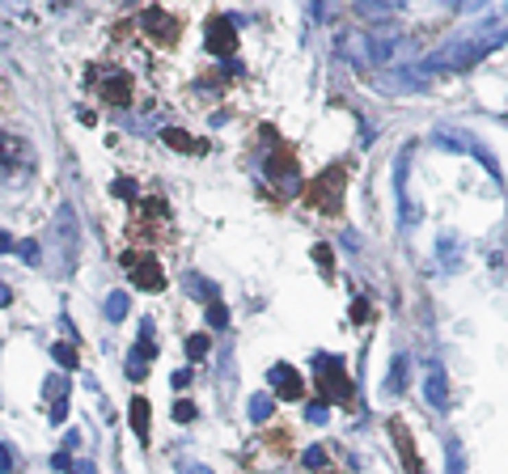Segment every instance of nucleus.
Returning a JSON list of instances; mask_svg holds the SVG:
<instances>
[{
	"label": "nucleus",
	"mask_w": 508,
	"mask_h": 474,
	"mask_svg": "<svg viewBox=\"0 0 508 474\" xmlns=\"http://www.w3.org/2000/svg\"><path fill=\"white\" fill-rule=\"evenodd\" d=\"M174 419H178V423H186V419H195V407H191V403H178V407H174Z\"/></svg>",
	"instance_id": "393cba45"
},
{
	"label": "nucleus",
	"mask_w": 508,
	"mask_h": 474,
	"mask_svg": "<svg viewBox=\"0 0 508 474\" xmlns=\"http://www.w3.org/2000/svg\"><path fill=\"white\" fill-rule=\"evenodd\" d=\"M5 305H13V292H9V284H0V309Z\"/></svg>",
	"instance_id": "c756f323"
},
{
	"label": "nucleus",
	"mask_w": 508,
	"mask_h": 474,
	"mask_svg": "<svg viewBox=\"0 0 508 474\" xmlns=\"http://www.w3.org/2000/svg\"><path fill=\"white\" fill-rule=\"evenodd\" d=\"M123 267H128V276H132L136 288H144V292H161L165 288V271H161V263L153 254L123 250Z\"/></svg>",
	"instance_id": "f03ea898"
},
{
	"label": "nucleus",
	"mask_w": 508,
	"mask_h": 474,
	"mask_svg": "<svg viewBox=\"0 0 508 474\" xmlns=\"http://www.w3.org/2000/svg\"><path fill=\"white\" fill-rule=\"evenodd\" d=\"M208 51L212 56H233L237 51V34H233L229 17H212L208 21Z\"/></svg>",
	"instance_id": "39448f33"
},
{
	"label": "nucleus",
	"mask_w": 508,
	"mask_h": 474,
	"mask_svg": "<svg viewBox=\"0 0 508 474\" xmlns=\"http://www.w3.org/2000/svg\"><path fill=\"white\" fill-rule=\"evenodd\" d=\"M424 394H428V403L437 411H449V377H445V368H428L424 372Z\"/></svg>",
	"instance_id": "1a4fd4ad"
},
{
	"label": "nucleus",
	"mask_w": 508,
	"mask_h": 474,
	"mask_svg": "<svg viewBox=\"0 0 508 474\" xmlns=\"http://www.w3.org/2000/svg\"><path fill=\"white\" fill-rule=\"evenodd\" d=\"M161 140L169 144V148H178V153H204V140H191L186 132H178V128H165L161 132Z\"/></svg>",
	"instance_id": "f8f14e48"
},
{
	"label": "nucleus",
	"mask_w": 508,
	"mask_h": 474,
	"mask_svg": "<svg viewBox=\"0 0 508 474\" xmlns=\"http://www.w3.org/2000/svg\"><path fill=\"white\" fill-rule=\"evenodd\" d=\"M390 432H394V445H398V453H402V466H407V474H424V466H420V453H415V436H411V428L402 419H394L390 423Z\"/></svg>",
	"instance_id": "423d86ee"
},
{
	"label": "nucleus",
	"mask_w": 508,
	"mask_h": 474,
	"mask_svg": "<svg viewBox=\"0 0 508 474\" xmlns=\"http://www.w3.org/2000/svg\"><path fill=\"white\" fill-rule=\"evenodd\" d=\"M318 390H322V398L352 403V381H348V368L339 356H318Z\"/></svg>",
	"instance_id": "7ed1b4c3"
},
{
	"label": "nucleus",
	"mask_w": 508,
	"mask_h": 474,
	"mask_svg": "<svg viewBox=\"0 0 508 474\" xmlns=\"http://www.w3.org/2000/svg\"><path fill=\"white\" fill-rule=\"evenodd\" d=\"M208 322H212V327H225V322H229V309H225L221 301H212V305H208Z\"/></svg>",
	"instance_id": "a211bd4d"
},
{
	"label": "nucleus",
	"mask_w": 508,
	"mask_h": 474,
	"mask_svg": "<svg viewBox=\"0 0 508 474\" xmlns=\"http://www.w3.org/2000/svg\"><path fill=\"white\" fill-rule=\"evenodd\" d=\"M208 347H212L208 335H191V339H186V356H191V360H204V356H208Z\"/></svg>",
	"instance_id": "f3484780"
},
{
	"label": "nucleus",
	"mask_w": 508,
	"mask_h": 474,
	"mask_svg": "<svg viewBox=\"0 0 508 474\" xmlns=\"http://www.w3.org/2000/svg\"><path fill=\"white\" fill-rule=\"evenodd\" d=\"M64 415H68V407H64V398H60V403H51V423H64Z\"/></svg>",
	"instance_id": "bb28decb"
},
{
	"label": "nucleus",
	"mask_w": 508,
	"mask_h": 474,
	"mask_svg": "<svg viewBox=\"0 0 508 474\" xmlns=\"http://www.w3.org/2000/svg\"><path fill=\"white\" fill-rule=\"evenodd\" d=\"M98 93H102V102H110V106H128L132 102V77H128V72H110V77L98 85Z\"/></svg>",
	"instance_id": "0eeeda50"
},
{
	"label": "nucleus",
	"mask_w": 508,
	"mask_h": 474,
	"mask_svg": "<svg viewBox=\"0 0 508 474\" xmlns=\"http://www.w3.org/2000/svg\"><path fill=\"white\" fill-rule=\"evenodd\" d=\"M305 466H309V470H322V466H326V453H322V449H309V453H305Z\"/></svg>",
	"instance_id": "4be33fe9"
},
{
	"label": "nucleus",
	"mask_w": 508,
	"mask_h": 474,
	"mask_svg": "<svg viewBox=\"0 0 508 474\" xmlns=\"http://www.w3.org/2000/svg\"><path fill=\"white\" fill-rule=\"evenodd\" d=\"M51 356H56L64 368H77V352H72V347H64V343H60V347H51Z\"/></svg>",
	"instance_id": "6ab92c4d"
},
{
	"label": "nucleus",
	"mask_w": 508,
	"mask_h": 474,
	"mask_svg": "<svg viewBox=\"0 0 508 474\" xmlns=\"http://www.w3.org/2000/svg\"><path fill=\"white\" fill-rule=\"evenodd\" d=\"M343 191H348V165H330V169H322L318 178L305 187V204L313 212L335 216L339 208H343Z\"/></svg>",
	"instance_id": "f257e3e1"
},
{
	"label": "nucleus",
	"mask_w": 508,
	"mask_h": 474,
	"mask_svg": "<svg viewBox=\"0 0 508 474\" xmlns=\"http://www.w3.org/2000/svg\"><path fill=\"white\" fill-rule=\"evenodd\" d=\"M144 368H149V360H140V356H128V377H132V381L149 377V372H144Z\"/></svg>",
	"instance_id": "aec40b11"
},
{
	"label": "nucleus",
	"mask_w": 508,
	"mask_h": 474,
	"mask_svg": "<svg viewBox=\"0 0 508 474\" xmlns=\"http://www.w3.org/2000/svg\"><path fill=\"white\" fill-rule=\"evenodd\" d=\"M271 386H276L280 398H301L305 394V381H301V372L293 364H276L271 368Z\"/></svg>",
	"instance_id": "6e6552de"
},
{
	"label": "nucleus",
	"mask_w": 508,
	"mask_h": 474,
	"mask_svg": "<svg viewBox=\"0 0 508 474\" xmlns=\"http://www.w3.org/2000/svg\"><path fill=\"white\" fill-rule=\"evenodd\" d=\"M267 174H271V178H293V174H297V161H293V153H288L284 144L267 157Z\"/></svg>",
	"instance_id": "9b49d317"
},
{
	"label": "nucleus",
	"mask_w": 508,
	"mask_h": 474,
	"mask_svg": "<svg viewBox=\"0 0 508 474\" xmlns=\"http://www.w3.org/2000/svg\"><path fill=\"white\" fill-rule=\"evenodd\" d=\"M449 474H462V462H457V453L449 458Z\"/></svg>",
	"instance_id": "7c9ffc66"
},
{
	"label": "nucleus",
	"mask_w": 508,
	"mask_h": 474,
	"mask_svg": "<svg viewBox=\"0 0 508 474\" xmlns=\"http://www.w3.org/2000/svg\"><path fill=\"white\" fill-rule=\"evenodd\" d=\"M47 398H56V403L64 398V377H51V381H47Z\"/></svg>",
	"instance_id": "b1692460"
},
{
	"label": "nucleus",
	"mask_w": 508,
	"mask_h": 474,
	"mask_svg": "<svg viewBox=\"0 0 508 474\" xmlns=\"http://www.w3.org/2000/svg\"><path fill=\"white\" fill-rule=\"evenodd\" d=\"M56 224H60V250H64V271H60V276H68V271H72V263H77V216H72V208L64 204L60 212H56Z\"/></svg>",
	"instance_id": "20e7f679"
},
{
	"label": "nucleus",
	"mask_w": 508,
	"mask_h": 474,
	"mask_svg": "<svg viewBox=\"0 0 508 474\" xmlns=\"http://www.w3.org/2000/svg\"><path fill=\"white\" fill-rule=\"evenodd\" d=\"M132 428L136 436H149V398H132Z\"/></svg>",
	"instance_id": "ddd939ff"
},
{
	"label": "nucleus",
	"mask_w": 508,
	"mask_h": 474,
	"mask_svg": "<svg viewBox=\"0 0 508 474\" xmlns=\"http://www.w3.org/2000/svg\"><path fill=\"white\" fill-rule=\"evenodd\" d=\"M21 259H26V263H38V246L26 241V246H21Z\"/></svg>",
	"instance_id": "a878e982"
},
{
	"label": "nucleus",
	"mask_w": 508,
	"mask_h": 474,
	"mask_svg": "<svg viewBox=\"0 0 508 474\" xmlns=\"http://www.w3.org/2000/svg\"><path fill=\"white\" fill-rule=\"evenodd\" d=\"M271 411H276V398H271V394H258V398H250V419H258V423H263V419H267Z\"/></svg>",
	"instance_id": "2eb2a0df"
},
{
	"label": "nucleus",
	"mask_w": 508,
	"mask_h": 474,
	"mask_svg": "<svg viewBox=\"0 0 508 474\" xmlns=\"http://www.w3.org/2000/svg\"><path fill=\"white\" fill-rule=\"evenodd\" d=\"M186 474H208V470H204V466H191V470H186Z\"/></svg>",
	"instance_id": "2f4dec72"
},
{
	"label": "nucleus",
	"mask_w": 508,
	"mask_h": 474,
	"mask_svg": "<svg viewBox=\"0 0 508 474\" xmlns=\"http://www.w3.org/2000/svg\"><path fill=\"white\" fill-rule=\"evenodd\" d=\"M9 250H13V237H9L5 229H0V254H9Z\"/></svg>",
	"instance_id": "c85d7f7f"
},
{
	"label": "nucleus",
	"mask_w": 508,
	"mask_h": 474,
	"mask_svg": "<svg viewBox=\"0 0 508 474\" xmlns=\"http://www.w3.org/2000/svg\"><path fill=\"white\" fill-rule=\"evenodd\" d=\"M186 288L195 292V296H204L208 305H212V301H221V292H216V288H212V284H208L204 276H195V271H186Z\"/></svg>",
	"instance_id": "4468645a"
},
{
	"label": "nucleus",
	"mask_w": 508,
	"mask_h": 474,
	"mask_svg": "<svg viewBox=\"0 0 508 474\" xmlns=\"http://www.w3.org/2000/svg\"><path fill=\"white\" fill-rule=\"evenodd\" d=\"M106 318H110V322L128 318V296H123V292H110V296H106Z\"/></svg>",
	"instance_id": "dca6fc26"
},
{
	"label": "nucleus",
	"mask_w": 508,
	"mask_h": 474,
	"mask_svg": "<svg viewBox=\"0 0 508 474\" xmlns=\"http://www.w3.org/2000/svg\"><path fill=\"white\" fill-rule=\"evenodd\" d=\"M402 386H407V360L398 356V360H394V381H390V390H402Z\"/></svg>",
	"instance_id": "412c9836"
},
{
	"label": "nucleus",
	"mask_w": 508,
	"mask_h": 474,
	"mask_svg": "<svg viewBox=\"0 0 508 474\" xmlns=\"http://www.w3.org/2000/svg\"><path fill=\"white\" fill-rule=\"evenodd\" d=\"M114 195H123V199H136V182H132V178H119V182H114Z\"/></svg>",
	"instance_id": "5701e85b"
},
{
	"label": "nucleus",
	"mask_w": 508,
	"mask_h": 474,
	"mask_svg": "<svg viewBox=\"0 0 508 474\" xmlns=\"http://www.w3.org/2000/svg\"><path fill=\"white\" fill-rule=\"evenodd\" d=\"M144 30H153L157 43H174L178 38V21L169 13H161V9H149V13H144Z\"/></svg>",
	"instance_id": "9d476101"
},
{
	"label": "nucleus",
	"mask_w": 508,
	"mask_h": 474,
	"mask_svg": "<svg viewBox=\"0 0 508 474\" xmlns=\"http://www.w3.org/2000/svg\"><path fill=\"white\" fill-rule=\"evenodd\" d=\"M313 259H318L322 267H330V250H326V246H313Z\"/></svg>",
	"instance_id": "cd10ccee"
}]
</instances>
